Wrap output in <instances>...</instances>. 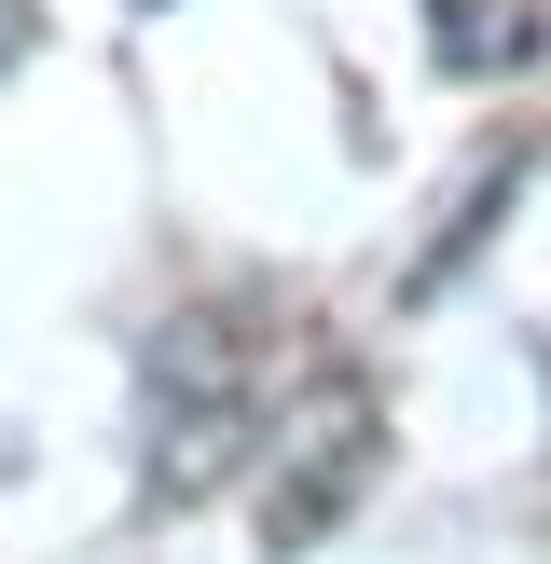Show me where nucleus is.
Masks as SVG:
<instances>
[{"mask_svg":"<svg viewBox=\"0 0 551 564\" xmlns=\"http://www.w3.org/2000/svg\"><path fill=\"white\" fill-rule=\"evenodd\" d=\"M262 441H276V496H262L276 551H317L331 523L358 510V482L386 468V413H372V386H358V372H317L303 400H276Z\"/></svg>","mask_w":551,"mask_h":564,"instance_id":"2","label":"nucleus"},{"mask_svg":"<svg viewBox=\"0 0 551 564\" xmlns=\"http://www.w3.org/2000/svg\"><path fill=\"white\" fill-rule=\"evenodd\" d=\"M28 42H42V0H0V69H14Z\"/></svg>","mask_w":551,"mask_h":564,"instance_id":"4","label":"nucleus"},{"mask_svg":"<svg viewBox=\"0 0 551 564\" xmlns=\"http://www.w3.org/2000/svg\"><path fill=\"white\" fill-rule=\"evenodd\" d=\"M428 55L455 83H510L538 55V0H428Z\"/></svg>","mask_w":551,"mask_h":564,"instance_id":"3","label":"nucleus"},{"mask_svg":"<svg viewBox=\"0 0 551 564\" xmlns=\"http://www.w3.org/2000/svg\"><path fill=\"white\" fill-rule=\"evenodd\" d=\"M138 386H152L138 496H152V510H207V496L262 455V413H276V330H262V303H193V317H165Z\"/></svg>","mask_w":551,"mask_h":564,"instance_id":"1","label":"nucleus"}]
</instances>
